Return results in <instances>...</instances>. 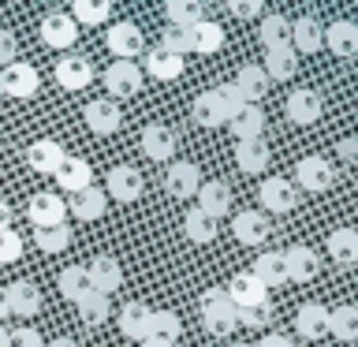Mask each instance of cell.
I'll use <instances>...</instances> for the list:
<instances>
[{
  "label": "cell",
  "mask_w": 358,
  "mask_h": 347,
  "mask_svg": "<svg viewBox=\"0 0 358 347\" xmlns=\"http://www.w3.org/2000/svg\"><path fill=\"white\" fill-rule=\"evenodd\" d=\"M27 217L34 224V232H41V228H64L67 201L60 194H52V190H38V194H30V201H27Z\"/></svg>",
  "instance_id": "6da1fadb"
},
{
  "label": "cell",
  "mask_w": 358,
  "mask_h": 347,
  "mask_svg": "<svg viewBox=\"0 0 358 347\" xmlns=\"http://www.w3.org/2000/svg\"><path fill=\"white\" fill-rule=\"evenodd\" d=\"M105 45H108V52L116 56V60H134V56H142L145 52V38H142V30L134 27V22H112L108 34H105Z\"/></svg>",
  "instance_id": "7a4b0ae2"
},
{
  "label": "cell",
  "mask_w": 358,
  "mask_h": 347,
  "mask_svg": "<svg viewBox=\"0 0 358 347\" xmlns=\"http://www.w3.org/2000/svg\"><path fill=\"white\" fill-rule=\"evenodd\" d=\"M190 116H194L198 127H228V120H231V108H228V101H224L217 94V86L213 90H201V94L194 97V105H190Z\"/></svg>",
  "instance_id": "3957f363"
},
{
  "label": "cell",
  "mask_w": 358,
  "mask_h": 347,
  "mask_svg": "<svg viewBox=\"0 0 358 347\" xmlns=\"http://www.w3.org/2000/svg\"><path fill=\"white\" fill-rule=\"evenodd\" d=\"M105 90H108V101L112 97H134L142 90V67L134 60H112L105 71Z\"/></svg>",
  "instance_id": "277c9868"
},
{
  "label": "cell",
  "mask_w": 358,
  "mask_h": 347,
  "mask_svg": "<svg viewBox=\"0 0 358 347\" xmlns=\"http://www.w3.org/2000/svg\"><path fill=\"white\" fill-rule=\"evenodd\" d=\"M284 269H287V284H310V280L321 273V257L313 246L295 243L284 250Z\"/></svg>",
  "instance_id": "5b68a950"
},
{
  "label": "cell",
  "mask_w": 358,
  "mask_h": 347,
  "mask_svg": "<svg viewBox=\"0 0 358 347\" xmlns=\"http://www.w3.org/2000/svg\"><path fill=\"white\" fill-rule=\"evenodd\" d=\"M38 30H41V41L49 45V49H71V45L78 41V27H75V19L67 15V11H49Z\"/></svg>",
  "instance_id": "8992f818"
},
{
  "label": "cell",
  "mask_w": 358,
  "mask_h": 347,
  "mask_svg": "<svg viewBox=\"0 0 358 347\" xmlns=\"http://www.w3.org/2000/svg\"><path fill=\"white\" fill-rule=\"evenodd\" d=\"M295 183L291 179H280V176H268L262 179V187H257V201H262V209L268 213H291L295 209Z\"/></svg>",
  "instance_id": "52a82bcc"
},
{
  "label": "cell",
  "mask_w": 358,
  "mask_h": 347,
  "mask_svg": "<svg viewBox=\"0 0 358 347\" xmlns=\"http://www.w3.org/2000/svg\"><path fill=\"white\" fill-rule=\"evenodd\" d=\"M295 179H299L302 190H310V194H321V190L332 187L336 168L324 161V157H302V161L295 164Z\"/></svg>",
  "instance_id": "ba28073f"
},
{
  "label": "cell",
  "mask_w": 358,
  "mask_h": 347,
  "mask_svg": "<svg viewBox=\"0 0 358 347\" xmlns=\"http://www.w3.org/2000/svg\"><path fill=\"white\" fill-rule=\"evenodd\" d=\"M287 120L291 123H299V127H310V123H317L321 120V94L317 90H310V86H299V90H291L287 94Z\"/></svg>",
  "instance_id": "9c48e42d"
},
{
  "label": "cell",
  "mask_w": 358,
  "mask_h": 347,
  "mask_svg": "<svg viewBox=\"0 0 358 347\" xmlns=\"http://www.w3.org/2000/svg\"><path fill=\"white\" fill-rule=\"evenodd\" d=\"M198 187H201V168L194 161H176L172 168H168V176H164V190L172 198H194L198 194Z\"/></svg>",
  "instance_id": "30bf717a"
},
{
  "label": "cell",
  "mask_w": 358,
  "mask_h": 347,
  "mask_svg": "<svg viewBox=\"0 0 358 347\" xmlns=\"http://www.w3.org/2000/svg\"><path fill=\"white\" fill-rule=\"evenodd\" d=\"M0 78H4V94L8 97H19V101L34 97V94H38V86H41V75L34 71L30 64H22V60L8 64L4 71H0Z\"/></svg>",
  "instance_id": "8fae6325"
},
{
  "label": "cell",
  "mask_w": 358,
  "mask_h": 347,
  "mask_svg": "<svg viewBox=\"0 0 358 347\" xmlns=\"http://www.w3.org/2000/svg\"><path fill=\"white\" fill-rule=\"evenodd\" d=\"M86 276H90V291H101V295H112L123 284V269L112 254H97L86 265Z\"/></svg>",
  "instance_id": "7c38bea8"
},
{
  "label": "cell",
  "mask_w": 358,
  "mask_h": 347,
  "mask_svg": "<svg viewBox=\"0 0 358 347\" xmlns=\"http://www.w3.org/2000/svg\"><path fill=\"white\" fill-rule=\"evenodd\" d=\"M56 83H60L64 90H86L90 78H94V64H90V56H64V60H56Z\"/></svg>",
  "instance_id": "4fadbf2b"
},
{
  "label": "cell",
  "mask_w": 358,
  "mask_h": 347,
  "mask_svg": "<svg viewBox=\"0 0 358 347\" xmlns=\"http://www.w3.org/2000/svg\"><path fill=\"white\" fill-rule=\"evenodd\" d=\"M4 299H8V313H15V318L30 321L34 313L41 310V291L30 284V280H15V284L4 288Z\"/></svg>",
  "instance_id": "5bb4252c"
},
{
  "label": "cell",
  "mask_w": 358,
  "mask_h": 347,
  "mask_svg": "<svg viewBox=\"0 0 358 347\" xmlns=\"http://www.w3.org/2000/svg\"><path fill=\"white\" fill-rule=\"evenodd\" d=\"M194 198H198V209L206 213V217H213V220L231 209V187L224 183V179H201Z\"/></svg>",
  "instance_id": "9a60e30c"
},
{
  "label": "cell",
  "mask_w": 358,
  "mask_h": 347,
  "mask_svg": "<svg viewBox=\"0 0 358 347\" xmlns=\"http://www.w3.org/2000/svg\"><path fill=\"white\" fill-rule=\"evenodd\" d=\"M83 120H86V127L94 131V134H112V131H120V105L116 101H108V97H97V101H90V105L83 108Z\"/></svg>",
  "instance_id": "2e32d148"
},
{
  "label": "cell",
  "mask_w": 358,
  "mask_h": 347,
  "mask_svg": "<svg viewBox=\"0 0 358 347\" xmlns=\"http://www.w3.org/2000/svg\"><path fill=\"white\" fill-rule=\"evenodd\" d=\"M183 34H187V52L209 56V52H220L224 49V27H220V22L201 19V22H194V27H187Z\"/></svg>",
  "instance_id": "e0dca14e"
},
{
  "label": "cell",
  "mask_w": 358,
  "mask_h": 347,
  "mask_svg": "<svg viewBox=\"0 0 358 347\" xmlns=\"http://www.w3.org/2000/svg\"><path fill=\"white\" fill-rule=\"evenodd\" d=\"M228 131L235 134V142H254L265 134V112L262 105H243L235 116L228 120Z\"/></svg>",
  "instance_id": "ac0fdd59"
},
{
  "label": "cell",
  "mask_w": 358,
  "mask_h": 347,
  "mask_svg": "<svg viewBox=\"0 0 358 347\" xmlns=\"http://www.w3.org/2000/svg\"><path fill=\"white\" fill-rule=\"evenodd\" d=\"M108 194L116 201H134L142 198V172L131 164H116L108 168Z\"/></svg>",
  "instance_id": "d6986e66"
},
{
  "label": "cell",
  "mask_w": 358,
  "mask_h": 347,
  "mask_svg": "<svg viewBox=\"0 0 358 347\" xmlns=\"http://www.w3.org/2000/svg\"><path fill=\"white\" fill-rule=\"evenodd\" d=\"M64 157L67 153H64V146L56 139H38V142H30V150H27V164L34 168V172H41V176H52Z\"/></svg>",
  "instance_id": "ffe728a7"
},
{
  "label": "cell",
  "mask_w": 358,
  "mask_h": 347,
  "mask_svg": "<svg viewBox=\"0 0 358 347\" xmlns=\"http://www.w3.org/2000/svg\"><path fill=\"white\" fill-rule=\"evenodd\" d=\"M231 235L243 246L265 243L268 239V217H265V213H257V209H246V213H239V217L231 220Z\"/></svg>",
  "instance_id": "44dd1931"
},
{
  "label": "cell",
  "mask_w": 358,
  "mask_h": 347,
  "mask_svg": "<svg viewBox=\"0 0 358 347\" xmlns=\"http://www.w3.org/2000/svg\"><path fill=\"white\" fill-rule=\"evenodd\" d=\"M56 179H60V187L67 190V194H78V190H86V187H94L90 179H94V172H90V161H83V157H71L67 153L60 168L52 172Z\"/></svg>",
  "instance_id": "7402d4cb"
},
{
  "label": "cell",
  "mask_w": 358,
  "mask_h": 347,
  "mask_svg": "<svg viewBox=\"0 0 358 347\" xmlns=\"http://www.w3.org/2000/svg\"><path fill=\"white\" fill-rule=\"evenodd\" d=\"M295 329L302 340H321L329 336V310L321 302H302L299 313H295Z\"/></svg>",
  "instance_id": "603a6c76"
},
{
  "label": "cell",
  "mask_w": 358,
  "mask_h": 347,
  "mask_svg": "<svg viewBox=\"0 0 358 347\" xmlns=\"http://www.w3.org/2000/svg\"><path fill=\"white\" fill-rule=\"evenodd\" d=\"M105 209H108V194L105 190H97V187H86V190H78V194H71V201H67V213H75L78 220H101L105 217Z\"/></svg>",
  "instance_id": "cb8c5ba5"
},
{
  "label": "cell",
  "mask_w": 358,
  "mask_h": 347,
  "mask_svg": "<svg viewBox=\"0 0 358 347\" xmlns=\"http://www.w3.org/2000/svg\"><path fill=\"white\" fill-rule=\"evenodd\" d=\"M265 78L268 83H287V78H295V71H299V52L291 49V45H280V49H265Z\"/></svg>",
  "instance_id": "d4e9b609"
},
{
  "label": "cell",
  "mask_w": 358,
  "mask_h": 347,
  "mask_svg": "<svg viewBox=\"0 0 358 347\" xmlns=\"http://www.w3.org/2000/svg\"><path fill=\"white\" fill-rule=\"evenodd\" d=\"M142 153L150 157V161H168V157L176 153L172 127H164V123H150V127L142 131Z\"/></svg>",
  "instance_id": "484cf974"
},
{
  "label": "cell",
  "mask_w": 358,
  "mask_h": 347,
  "mask_svg": "<svg viewBox=\"0 0 358 347\" xmlns=\"http://www.w3.org/2000/svg\"><path fill=\"white\" fill-rule=\"evenodd\" d=\"M324 45V27L313 15H302L291 22V49L295 52H317Z\"/></svg>",
  "instance_id": "4316f807"
},
{
  "label": "cell",
  "mask_w": 358,
  "mask_h": 347,
  "mask_svg": "<svg viewBox=\"0 0 358 347\" xmlns=\"http://www.w3.org/2000/svg\"><path fill=\"white\" fill-rule=\"evenodd\" d=\"M235 164L246 176H262L268 168V142L254 139V142H235Z\"/></svg>",
  "instance_id": "83f0119b"
},
{
  "label": "cell",
  "mask_w": 358,
  "mask_h": 347,
  "mask_svg": "<svg viewBox=\"0 0 358 347\" xmlns=\"http://www.w3.org/2000/svg\"><path fill=\"white\" fill-rule=\"evenodd\" d=\"M224 291H228V299H231V306H235V310L265 302V288L254 280V273H239V276H231V284L224 288Z\"/></svg>",
  "instance_id": "f1b7e54d"
},
{
  "label": "cell",
  "mask_w": 358,
  "mask_h": 347,
  "mask_svg": "<svg viewBox=\"0 0 358 347\" xmlns=\"http://www.w3.org/2000/svg\"><path fill=\"white\" fill-rule=\"evenodd\" d=\"M150 306L145 302H127V306L120 310V332L127 336V340H145L150 336Z\"/></svg>",
  "instance_id": "f546056e"
},
{
  "label": "cell",
  "mask_w": 358,
  "mask_h": 347,
  "mask_svg": "<svg viewBox=\"0 0 358 347\" xmlns=\"http://www.w3.org/2000/svg\"><path fill=\"white\" fill-rule=\"evenodd\" d=\"M324 45H329V52H336V56H355L358 52V22H351V19L332 22V27L324 30Z\"/></svg>",
  "instance_id": "4dcf8cb0"
},
{
  "label": "cell",
  "mask_w": 358,
  "mask_h": 347,
  "mask_svg": "<svg viewBox=\"0 0 358 347\" xmlns=\"http://www.w3.org/2000/svg\"><path fill=\"white\" fill-rule=\"evenodd\" d=\"M183 56H172V52H164V49H150L145 52V64H142V71H150V78H161V83H172V78L183 75Z\"/></svg>",
  "instance_id": "1f68e13d"
},
{
  "label": "cell",
  "mask_w": 358,
  "mask_h": 347,
  "mask_svg": "<svg viewBox=\"0 0 358 347\" xmlns=\"http://www.w3.org/2000/svg\"><path fill=\"white\" fill-rule=\"evenodd\" d=\"M254 280L262 284L265 291L268 288H284L287 284V269H284V254L280 250H268L254 262Z\"/></svg>",
  "instance_id": "d6a6232c"
},
{
  "label": "cell",
  "mask_w": 358,
  "mask_h": 347,
  "mask_svg": "<svg viewBox=\"0 0 358 347\" xmlns=\"http://www.w3.org/2000/svg\"><path fill=\"white\" fill-rule=\"evenodd\" d=\"M235 90L243 94L246 105H257V101L268 94V78L257 64H246V67H239V75H235Z\"/></svg>",
  "instance_id": "836d02e7"
},
{
  "label": "cell",
  "mask_w": 358,
  "mask_h": 347,
  "mask_svg": "<svg viewBox=\"0 0 358 347\" xmlns=\"http://www.w3.org/2000/svg\"><path fill=\"white\" fill-rule=\"evenodd\" d=\"M257 41H262V49H280V45H291V19L280 15V11H273V15H262Z\"/></svg>",
  "instance_id": "e575fe53"
},
{
  "label": "cell",
  "mask_w": 358,
  "mask_h": 347,
  "mask_svg": "<svg viewBox=\"0 0 358 347\" xmlns=\"http://www.w3.org/2000/svg\"><path fill=\"white\" fill-rule=\"evenodd\" d=\"M329 257L340 265H358V232L355 228H336L329 235Z\"/></svg>",
  "instance_id": "d590c367"
},
{
  "label": "cell",
  "mask_w": 358,
  "mask_h": 347,
  "mask_svg": "<svg viewBox=\"0 0 358 347\" xmlns=\"http://www.w3.org/2000/svg\"><path fill=\"white\" fill-rule=\"evenodd\" d=\"M329 332L336 336V340H343V344H355L358 340V306H336L329 310Z\"/></svg>",
  "instance_id": "8d00e7d4"
},
{
  "label": "cell",
  "mask_w": 358,
  "mask_h": 347,
  "mask_svg": "<svg viewBox=\"0 0 358 347\" xmlns=\"http://www.w3.org/2000/svg\"><path fill=\"white\" fill-rule=\"evenodd\" d=\"M108 15H112L108 0H75L71 4L75 27H101V22H108Z\"/></svg>",
  "instance_id": "74e56055"
},
{
  "label": "cell",
  "mask_w": 358,
  "mask_h": 347,
  "mask_svg": "<svg viewBox=\"0 0 358 347\" xmlns=\"http://www.w3.org/2000/svg\"><path fill=\"white\" fill-rule=\"evenodd\" d=\"M75 310L86 325H105L108 313H112V302H108V295H101V291H86V295L75 302Z\"/></svg>",
  "instance_id": "f35d334b"
},
{
  "label": "cell",
  "mask_w": 358,
  "mask_h": 347,
  "mask_svg": "<svg viewBox=\"0 0 358 347\" xmlns=\"http://www.w3.org/2000/svg\"><path fill=\"white\" fill-rule=\"evenodd\" d=\"M164 15H168V27L187 30V27H194V22H201V4H194V0H168Z\"/></svg>",
  "instance_id": "ab89813d"
},
{
  "label": "cell",
  "mask_w": 358,
  "mask_h": 347,
  "mask_svg": "<svg viewBox=\"0 0 358 347\" xmlns=\"http://www.w3.org/2000/svg\"><path fill=\"white\" fill-rule=\"evenodd\" d=\"M183 232H187L190 243H213V239H217V220L206 217L201 209H190L183 217Z\"/></svg>",
  "instance_id": "60d3db41"
},
{
  "label": "cell",
  "mask_w": 358,
  "mask_h": 347,
  "mask_svg": "<svg viewBox=\"0 0 358 347\" xmlns=\"http://www.w3.org/2000/svg\"><path fill=\"white\" fill-rule=\"evenodd\" d=\"M90 291V276H86V265H67L60 269V295L78 302Z\"/></svg>",
  "instance_id": "b9f144b4"
},
{
  "label": "cell",
  "mask_w": 358,
  "mask_h": 347,
  "mask_svg": "<svg viewBox=\"0 0 358 347\" xmlns=\"http://www.w3.org/2000/svg\"><path fill=\"white\" fill-rule=\"evenodd\" d=\"M179 329H183V325H179V318H176L172 310H153L150 313V336H157V340L176 344L179 340ZM150 336H145V340H150Z\"/></svg>",
  "instance_id": "7bdbcfd3"
},
{
  "label": "cell",
  "mask_w": 358,
  "mask_h": 347,
  "mask_svg": "<svg viewBox=\"0 0 358 347\" xmlns=\"http://www.w3.org/2000/svg\"><path fill=\"white\" fill-rule=\"evenodd\" d=\"M34 243H38V250L41 254H60L71 246V228H41V232H34Z\"/></svg>",
  "instance_id": "ee69618b"
},
{
  "label": "cell",
  "mask_w": 358,
  "mask_h": 347,
  "mask_svg": "<svg viewBox=\"0 0 358 347\" xmlns=\"http://www.w3.org/2000/svg\"><path fill=\"white\" fill-rule=\"evenodd\" d=\"M201 325L213 336H228L235 329V306H217V310H201Z\"/></svg>",
  "instance_id": "f6af8a7d"
},
{
  "label": "cell",
  "mask_w": 358,
  "mask_h": 347,
  "mask_svg": "<svg viewBox=\"0 0 358 347\" xmlns=\"http://www.w3.org/2000/svg\"><path fill=\"white\" fill-rule=\"evenodd\" d=\"M268 321H273V306H268V299L257 302V306L235 310V325H246V329H265Z\"/></svg>",
  "instance_id": "bcb514c9"
},
{
  "label": "cell",
  "mask_w": 358,
  "mask_h": 347,
  "mask_svg": "<svg viewBox=\"0 0 358 347\" xmlns=\"http://www.w3.org/2000/svg\"><path fill=\"white\" fill-rule=\"evenodd\" d=\"M22 235L15 228H8V232H0V265H11V262H19L22 257Z\"/></svg>",
  "instance_id": "7dc6e473"
},
{
  "label": "cell",
  "mask_w": 358,
  "mask_h": 347,
  "mask_svg": "<svg viewBox=\"0 0 358 347\" xmlns=\"http://www.w3.org/2000/svg\"><path fill=\"white\" fill-rule=\"evenodd\" d=\"M157 49H164V52H172V56H187V34L176 30V27H164L161 30V45H157Z\"/></svg>",
  "instance_id": "c3c4849f"
},
{
  "label": "cell",
  "mask_w": 358,
  "mask_h": 347,
  "mask_svg": "<svg viewBox=\"0 0 358 347\" xmlns=\"http://www.w3.org/2000/svg\"><path fill=\"white\" fill-rule=\"evenodd\" d=\"M8 347H45L41 332L22 325V329H8Z\"/></svg>",
  "instance_id": "681fc988"
},
{
  "label": "cell",
  "mask_w": 358,
  "mask_h": 347,
  "mask_svg": "<svg viewBox=\"0 0 358 347\" xmlns=\"http://www.w3.org/2000/svg\"><path fill=\"white\" fill-rule=\"evenodd\" d=\"M15 56H19V38L8 27H0V71H4L8 64H15Z\"/></svg>",
  "instance_id": "f907efd6"
},
{
  "label": "cell",
  "mask_w": 358,
  "mask_h": 347,
  "mask_svg": "<svg viewBox=\"0 0 358 347\" xmlns=\"http://www.w3.org/2000/svg\"><path fill=\"white\" fill-rule=\"evenodd\" d=\"M228 11L235 19H257L265 8H262V0H228Z\"/></svg>",
  "instance_id": "816d5d0a"
},
{
  "label": "cell",
  "mask_w": 358,
  "mask_h": 347,
  "mask_svg": "<svg viewBox=\"0 0 358 347\" xmlns=\"http://www.w3.org/2000/svg\"><path fill=\"white\" fill-rule=\"evenodd\" d=\"M217 306H231V299L224 288H209L206 295H201V310H217Z\"/></svg>",
  "instance_id": "f5cc1de1"
},
{
  "label": "cell",
  "mask_w": 358,
  "mask_h": 347,
  "mask_svg": "<svg viewBox=\"0 0 358 347\" xmlns=\"http://www.w3.org/2000/svg\"><path fill=\"white\" fill-rule=\"evenodd\" d=\"M217 94H220L224 101H228L231 116H235V112H239V108L246 105V101H243V94H239V90H235V83H220V86H217Z\"/></svg>",
  "instance_id": "db71d44e"
},
{
  "label": "cell",
  "mask_w": 358,
  "mask_h": 347,
  "mask_svg": "<svg viewBox=\"0 0 358 347\" xmlns=\"http://www.w3.org/2000/svg\"><path fill=\"white\" fill-rule=\"evenodd\" d=\"M336 153H340L343 164H358V139L351 134V139H340L336 142Z\"/></svg>",
  "instance_id": "11a10c76"
},
{
  "label": "cell",
  "mask_w": 358,
  "mask_h": 347,
  "mask_svg": "<svg viewBox=\"0 0 358 347\" xmlns=\"http://www.w3.org/2000/svg\"><path fill=\"white\" fill-rule=\"evenodd\" d=\"M254 347H295V344H291V336H284V332H265Z\"/></svg>",
  "instance_id": "9f6ffc18"
},
{
  "label": "cell",
  "mask_w": 358,
  "mask_h": 347,
  "mask_svg": "<svg viewBox=\"0 0 358 347\" xmlns=\"http://www.w3.org/2000/svg\"><path fill=\"white\" fill-rule=\"evenodd\" d=\"M8 228H11V206L0 198V232H8Z\"/></svg>",
  "instance_id": "6f0895ef"
},
{
  "label": "cell",
  "mask_w": 358,
  "mask_h": 347,
  "mask_svg": "<svg viewBox=\"0 0 358 347\" xmlns=\"http://www.w3.org/2000/svg\"><path fill=\"white\" fill-rule=\"evenodd\" d=\"M45 347H78V344L71 340V336H56V340H52V344H45Z\"/></svg>",
  "instance_id": "680465c9"
},
{
  "label": "cell",
  "mask_w": 358,
  "mask_h": 347,
  "mask_svg": "<svg viewBox=\"0 0 358 347\" xmlns=\"http://www.w3.org/2000/svg\"><path fill=\"white\" fill-rule=\"evenodd\" d=\"M138 347H176V344H168V340H157V336H150V340H142Z\"/></svg>",
  "instance_id": "91938a15"
},
{
  "label": "cell",
  "mask_w": 358,
  "mask_h": 347,
  "mask_svg": "<svg viewBox=\"0 0 358 347\" xmlns=\"http://www.w3.org/2000/svg\"><path fill=\"white\" fill-rule=\"evenodd\" d=\"M11 318V313H8V299H4V288H0V325H4Z\"/></svg>",
  "instance_id": "94428289"
},
{
  "label": "cell",
  "mask_w": 358,
  "mask_h": 347,
  "mask_svg": "<svg viewBox=\"0 0 358 347\" xmlns=\"http://www.w3.org/2000/svg\"><path fill=\"white\" fill-rule=\"evenodd\" d=\"M0 347H8V329L0 325Z\"/></svg>",
  "instance_id": "6125c7cd"
},
{
  "label": "cell",
  "mask_w": 358,
  "mask_h": 347,
  "mask_svg": "<svg viewBox=\"0 0 358 347\" xmlns=\"http://www.w3.org/2000/svg\"><path fill=\"white\" fill-rule=\"evenodd\" d=\"M0 97H4V78H0Z\"/></svg>",
  "instance_id": "be15d7a7"
},
{
  "label": "cell",
  "mask_w": 358,
  "mask_h": 347,
  "mask_svg": "<svg viewBox=\"0 0 358 347\" xmlns=\"http://www.w3.org/2000/svg\"><path fill=\"white\" fill-rule=\"evenodd\" d=\"M231 347H254V344H231Z\"/></svg>",
  "instance_id": "e7e4bbea"
}]
</instances>
